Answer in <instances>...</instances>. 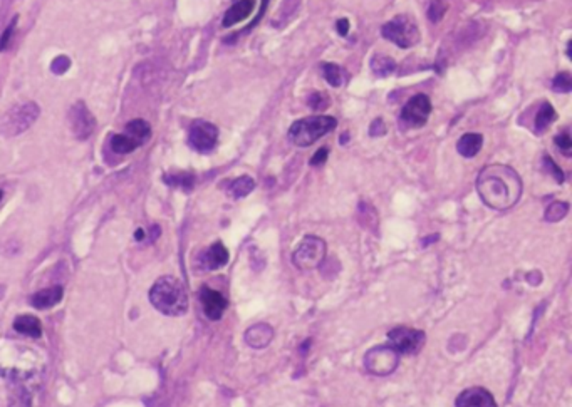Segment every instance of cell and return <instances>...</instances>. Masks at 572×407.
Here are the masks:
<instances>
[{
  "label": "cell",
  "mask_w": 572,
  "mask_h": 407,
  "mask_svg": "<svg viewBox=\"0 0 572 407\" xmlns=\"http://www.w3.org/2000/svg\"><path fill=\"white\" fill-rule=\"evenodd\" d=\"M477 193L488 208L505 212L521 200L522 179L510 166L488 164L477 178Z\"/></svg>",
  "instance_id": "6da1fadb"
},
{
  "label": "cell",
  "mask_w": 572,
  "mask_h": 407,
  "mask_svg": "<svg viewBox=\"0 0 572 407\" xmlns=\"http://www.w3.org/2000/svg\"><path fill=\"white\" fill-rule=\"evenodd\" d=\"M150 302L158 312L178 317L189 310V295L185 285L174 277H161L150 288Z\"/></svg>",
  "instance_id": "7a4b0ae2"
},
{
  "label": "cell",
  "mask_w": 572,
  "mask_h": 407,
  "mask_svg": "<svg viewBox=\"0 0 572 407\" xmlns=\"http://www.w3.org/2000/svg\"><path fill=\"white\" fill-rule=\"evenodd\" d=\"M338 121L333 116H312L295 121L289 129V139L299 148H307L322 136L336 129Z\"/></svg>",
  "instance_id": "3957f363"
},
{
  "label": "cell",
  "mask_w": 572,
  "mask_h": 407,
  "mask_svg": "<svg viewBox=\"0 0 572 407\" xmlns=\"http://www.w3.org/2000/svg\"><path fill=\"white\" fill-rule=\"evenodd\" d=\"M39 115H41V109L34 101L17 104V106L8 109L0 119V134L11 138V136L25 133L37 121Z\"/></svg>",
  "instance_id": "277c9868"
},
{
  "label": "cell",
  "mask_w": 572,
  "mask_h": 407,
  "mask_svg": "<svg viewBox=\"0 0 572 407\" xmlns=\"http://www.w3.org/2000/svg\"><path fill=\"white\" fill-rule=\"evenodd\" d=\"M381 36L401 49H409L420 42V30L417 22L405 14L396 15L395 19L386 22L381 27Z\"/></svg>",
  "instance_id": "5b68a950"
},
{
  "label": "cell",
  "mask_w": 572,
  "mask_h": 407,
  "mask_svg": "<svg viewBox=\"0 0 572 407\" xmlns=\"http://www.w3.org/2000/svg\"><path fill=\"white\" fill-rule=\"evenodd\" d=\"M327 253V245L322 238L316 235H307L300 240L294 253H292V261L299 270H316L322 265Z\"/></svg>",
  "instance_id": "8992f818"
},
{
  "label": "cell",
  "mask_w": 572,
  "mask_h": 407,
  "mask_svg": "<svg viewBox=\"0 0 572 407\" xmlns=\"http://www.w3.org/2000/svg\"><path fill=\"white\" fill-rule=\"evenodd\" d=\"M400 364V354L395 349L388 345H376L371 350H368L364 356V367L369 374L378 375V377H384L390 375L398 369Z\"/></svg>",
  "instance_id": "52a82bcc"
},
{
  "label": "cell",
  "mask_w": 572,
  "mask_h": 407,
  "mask_svg": "<svg viewBox=\"0 0 572 407\" xmlns=\"http://www.w3.org/2000/svg\"><path fill=\"white\" fill-rule=\"evenodd\" d=\"M388 342L400 356H414L425 345L426 335L423 330L412 329V327H395L388 334Z\"/></svg>",
  "instance_id": "ba28073f"
},
{
  "label": "cell",
  "mask_w": 572,
  "mask_h": 407,
  "mask_svg": "<svg viewBox=\"0 0 572 407\" xmlns=\"http://www.w3.org/2000/svg\"><path fill=\"white\" fill-rule=\"evenodd\" d=\"M218 141V128L212 122L196 119L190 126L189 143L195 151L198 153H210L217 146Z\"/></svg>",
  "instance_id": "9c48e42d"
},
{
  "label": "cell",
  "mask_w": 572,
  "mask_h": 407,
  "mask_svg": "<svg viewBox=\"0 0 572 407\" xmlns=\"http://www.w3.org/2000/svg\"><path fill=\"white\" fill-rule=\"evenodd\" d=\"M431 112V101L425 94H417L406 103L401 111V119L408 128H421L426 124Z\"/></svg>",
  "instance_id": "30bf717a"
},
{
  "label": "cell",
  "mask_w": 572,
  "mask_h": 407,
  "mask_svg": "<svg viewBox=\"0 0 572 407\" xmlns=\"http://www.w3.org/2000/svg\"><path fill=\"white\" fill-rule=\"evenodd\" d=\"M69 122H71V129L77 139L89 138L96 128V117L93 112L87 109L84 103H76L69 111Z\"/></svg>",
  "instance_id": "8fae6325"
},
{
  "label": "cell",
  "mask_w": 572,
  "mask_h": 407,
  "mask_svg": "<svg viewBox=\"0 0 572 407\" xmlns=\"http://www.w3.org/2000/svg\"><path fill=\"white\" fill-rule=\"evenodd\" d=\"M200 302H202L205 315L210 321H220L222 315L227 310V305H229V302L220 292L212 290L208 287H202V290H200Z\"/></svg>",
  "instance_id": "7c38bea8"
},
{
  "label": "cell",
  "mask_w": 572,
  "mask_h": 407,
  "mask_svg": "<svg viewBox=\"0 0 572 407\" xmlns=\"http://www.w3.org/2000/svg\"><path fill=\"white\" fill-rule=\"evenodd\" d=\"M457 407H495V399L487 389L470 387L460 392L455 401Z\"/></svg>",
  "instance_id": "4fadbf2b"
},
{
  "label": "cell",
  "mask_w": 572,
  "mask_h": 407,
  "mask_svg": "<svg viewBox=\"0 0 572 407\" xmlns=\"http://www.w3.org/2000/svg\"><path fill=\"white\" fill-rule=\"evenodd\" d=\"M243 337H246L247 345H250L252 349H265L272 342L274 329L269 323H255L250 329H247Z\"/></svg>",
  "instance_id": "5bb4252c"
},
{
  "label": "cell",
  "mask_w": 572,
  "mask_h": 407,
  "mask_svg": "<svg viewBox=\"0 0 572 407\" xmlns=\"http://www.w3.org/2000/svg\"><path fill=\"white\" fill-rule=\"evenodd\" d=\"M64 290L61 285H54L49 288H44V290H39L30 297V304L32 307H36L37 310H47L54 305H58L61 300H63Z\"/></svg>",
  "instance_id": "9a60e30c"
},
{
  "label": "cell",
  "mask_w": 572,
  "mask_h": 407,
  "mask_svg": "<svg viewBox=\"0 0 572 407\" xmlns=\"http://www.w3.org/2000/svg\"><path fill=\"white\" fill-rule=\"evenodd\" d=\"M254 7L255 0H239V2H235L234 6L225 12L222 25H224V27H232V25L240 24V22L246 20L247 17L254 12Z\"/></svg>",
  "instance_id": "2e32d148"
},
{
  "label": "cell",
  "mask_w": 572,
  "mask_h": 407,
  "mask_svg": "<svg viewBox=\"0 0 572 407\" xmlns=\"http://www.w3.org/2000/svg\"><path fill=\"white\" fill-rule=\"evenodd\" d=\"M229 250L222 242L213 243L207 252L203 253V266L207 270H218L229 264Z\"/></svg>",
  "instance_id": "e0dca14e"
},
{
  "label": "cell",
  "mask_w": 572,
  "mask_h": 407,
  "mask_svg": "<svg viewBox=\"0 0 572 407\" xmlns=\"http://www.w3.org/2000/svg\"><path fill=\"white\" fill-rule=\"evenodd\" d=\"M8 407H32V394L22 380H12L8 387Z\"/></svg>",
  "instance_id": "ac0fdd59"
},
{
  "label": "cell",
  "mask_w": 572,
  "mask_h": 407,
  "mask_svg": "<svg viewBox=\"0 0 572 407\" xmlns=\"http://www.w3.org/2000/svg\"><path fill=\"white\" fill-rule=\"evenodd\" d=\"M483 144V136L478 133H466L458 139L457 143V150L464 157H474L478 155V151L482 150Z\"/></svg>",
  "instance_id": "d6986e66"
},
{
  "label": "cell",
  "mask_w": 572,
  "mask_h": 407,
  "mask_svg": "<svg viewBox=\"0 0 572 407\" xmlns=\"http://www.w3.org/2000/svg\"><path fill=\"white\" fill-rule=\"evenodd\" d=\"M14 329L19 334L34 337V339H39L42 335V323L34 315H19L14 321Z\"/></svg>",
  "instance_id": "ffe728a7"
},
{
  "label": "cell",
  "mask_w": 572,
  "mask_h": 407,
  "mask_svg": "<svg viewBox=\"0 0 572 407\" xmlns=\"http://www.w3.org/2000/svg\"><path fill=\"white\" fill-rule=\"evenodd\" d=\"M369 67H371V72H373L374 77L383 79V77L391 76V74L396 71V63L391 58H388V56L376 54L373 59H371Z\"/></svg>",
  "instance_id": "44dd1931"
},
{
  "label": "cell",
  "mask_w": 572,
  "mask_h": 407,
  "mask_svg": "<svg viewBox=\"0 0 572 407\" xmlns=\"http://www.w3.org/2000/svg\"><path fill=\"white\" fill-rule=\"evenodd\" d=\"M255 190V181L254 178L250 176H240L237 179H234L229 186V195L235 200L246 198L247 195H250L252 191Z\"/></svg>",
  "instance_id": "7402d4cb"
},
{
  "label": "cell",
  "mask_w": 572,
  "mask_h": 407,
  "mask_svg": "<svg viewBox=\"0 0 572 407\" xmlns=\"http://www.w3.org/2000/svg\"><path fill=\"white\" fill-rule=\"evenodd\" d=\"M139 146H141V143L126 133L115 134L111 139V150L117 155H128V153H133Z\"/></svg>",
  "instance_id": "603a6c76"
},
{
  "label": "cell",
  "mask_w": 572,
  "mask_h": 407,
  "mask_svg": "<svg viewBox=\"0 0 572 407\" xmlns=\"http://www.w3.org/2000/svg\"><path fill=\"white\" fill-rule=\"evenodd\" d=\"M556 117H557L556 109H554L549 103H544L542 106H540L539 111H537V116H535V131H537V133H539V134L544 133V131L547 129L554 121H556Z\"/></svg>",
  "instance_id": "cb8c5ba5"
},
{
  "label": "cell",
  "mask_w": 572,
  "mask_h": 407,
  "mask_svg": "<svg viewBox=\"0 0 572 407\" xmlns=\"http://www.w3.org/2000/svg\"><path fill=\"white\" fill-rule=\"evenodd\" d=\"M125 133L143 144V143H145V139L150 138L151 128H150V124H148L145 119H133V121H129L128 124H126Z\"/></svg>",
  "instance_id": "d4e9b609"
},
{
  "label": "cell",
  "mask_w": 572,
  "mask_h": 407,
  "mask_svg": "<svg viewBox=\"0 0 572 407\" xmlns=\"http://www.w3.org/2000/svg\"><path fill=\"white\" fill-rule=\"evenodd\" d=\"M322 74H324V79L327 81V84H331L333 87H339L344 84V71L343 67L338 64H333V63H327V64H322Z\"/></svg>",
  "instance_id": "484cf974"
},
{
  "label": "cell",
  "mask_w": 572,
  "mask_h": 407,
  "mask_svg": "<svg viewBox=\"0 0 572 407\" xmlns=\"http://www.w3.org/2000/svg\"><path fill=\"white\" fill-rule=\"evenodd\" d=\"M163 179L167 185L173 186V188H182V190H185V191H190L195 185V176L191 173L167 174Z\"/></svg>",
  "instance_id": "4316f807"
},
{
  "label": "cell",
  "mask_w": 572,
  "mask_h": 407,
  "mask_svg": "<svg viewBox=\"0 0 572 407\" xmlns=\"http://www.w3.org/2000/svg\"><path fill=\"white\" fill-rule=\"evenodd\" d=\"M567 213H569V203H566V201H554L545 209L544 220L549 223H557L562 218H566Z\"/></svg>",
  "instance_id": "83f0119b"
},
{
  "label": "cell",
  "mask_w": 572,
  "mask_h": 407,
  "mask_svg": "<svg viewBox=\"0 0 572 407\" xmlns=\"http://www.w3.org/2000/svg\"><path fill=\"white\" fill-rule=\"evenodd\" d=\"M552 87H554V91H557V93H562V94L571 93V89H572V76H571L569 72H561V74H557V76L554 77Z\"/></svg>",
  "instance_id": "f1b7e54d"
},
{
  "label": "cell",
  "mask_w": 572,
  "mask_h": 407,
  "mask_svg": "<svg viewBox=\"0 0 572 407\" xmlns=\"http://www.w3.org/2000/svg\"><path fill=\"white\" fill-rule=\"evenodd\" d=\"M445 12H447V4L443 0H431L430 7H428V17L433 24H438L443 19Z\"/></svg>",
  "instance_id": "f546056e"
},
{
  "label": "cell",
  "mask_w": 572,
  "mask_h": 407,
  "mask_svg": "<svg viewBox=\"0 0 572 407\" xmlns=\"http://www.w3.org/2000/svg\"><path fill=\"white\" fill-rule=\"evenodd\" d=\"M542 163H544L545 172L551 173L557 183H564V173H562V169L559 168V166L556 164V161H554L551 156H544Z\"/></svg>",
  "instance_id": "4dcf8cb0"
},
{
  "label": "cell",
  "mask_w": 572,
  "mask_h": 407,
  "mask_svg": "<svg viewBox=\"0 0 572 407\" xmlns=\"http://www.w3.org/2000/svg\"><path fill=\"white\" fill-rule=\"evenodd\" d=\"M309 106H311L312 111H324L329 106V98L324 93H312L311 98H309Z\"/></svg>",
  "instance_id": "1f68e13d"
},
{
  "label": "cell",
  "mask_w": 572,
  "mask_h": 407,
  "mask_svg": "<svg viewBox=\"0 0 572 407\" xmlns=\"http://www.w3.org/2000/svg\"><path fill=\"white\" fill-rule=\"evenodd\" d=\"M556 144L559 146V150L564 153L566 156H571V151H572V139H571V134L564 131V133H561L559 136H556Z\"/></svg>",
  "instance_id": "d6a6232c"
},
{
  "label": "cell",
  "mask_w": 572,
  "mask_h": 407,
  "mask_svg": "<svg viewBox=\"0 0 572 407\" xmlns=\"http://www.w3.org/2000/svg\"><path fill=\"white\" fill-rule=\"evenodd\" d=\"M71 67V59L68 58V56H59V58H56L52 60V72L54 74H64L68 69Z\"/></svg>",
  "instance_id": "836d02e7"
},
{
  "label": "cell",
  "mask_w": 572,
  "mask_h": 407,
  "mask_svg": "<svg viewBox=\"0 0 572 407\" xmlns=\"http://www.w3.org/2000/svg\"><path fill=\"white\" fill-rule=\"evenodd\" d=\"M15 24H17V17H15V19H12L11 24H8V27L6 29V32H4V34H2V37H0V52H2V51H6L7 47H8V42H11L12 34H14Z\"/></svg>",
  "instance_id": "e575fe53"
},
{
  "label": "cell",
  "mask_w": 572,
  "mask_h": 407,
  "mask_svg": "<svg viewBox=\"0 0 572 407\" xmlns=\"http://www.w3.org/2000/svg\"><path fill=\"white\" fill-rule=\"evenodd\" d=\"M369 134L374 136V138H378V136H384L386 134V126H384V121L381 117H376L373 122H371L369 126Z\"/></svg>",
  "instance_id": "d590c367"
},
{
  "label": "cell",
  "mask_w": 572,
  "mask_h": 407,
  "mask_svg": "<svg viewBox=\"0 0 572 407\" xmlns=\"http://www.w3.org/2000/svg\"><path fill=\"white\" fill-rule=\"evenodd\" d=\"M327 156H329V150H327V148H321V150H317L316 155L311 157V166L324 164Z\"/></svg>",
  "instance_id": "8d00e7d4"
},
{
  "label": "cell",
  "mask_w": 572,
  "mask_h": 407,
  "mask_svg": "<svg viewBox=\"0 0 572 407\" xmlns=\"http://www.w3.org/2000/svg\"><path fill=\"white\" fill-rule=\"evenodd\" d=\"M269 2H270V0H262V6H260V12H259V14H257V17H255V19L250 22V25H248V27L246 29V32H247V30H252V29H254V27H255V25H257V24H259V20L262 19V17H264V14H265V11H267V6H269Z\"/></svg>",
  "instance_id": "74e56055"
},
{
  "label": "cell",
  "mask_w": 572,
  "mask_h": 407,
  "mask_svg": "<svg viewBox=\"0 0 572 407\" xmlns=\"http://www.w3.org/2000/svg\"><path fill=\"white\" fill-rule=\"evenodd\" d=\"M336 27H338V32L339 36H348L349 32V20L348 19H339L338 24H336Z\"/></svg>",
  "instance_id": "f35d334b"
},
{
  "label": "cell",
  "mask_w": 572,
  "mask_h": 407,
  "mask_svg": "<svg viewBox=\"0 0 572 407\" xmlns=\"http://www.w3.org/2000/svg\"><path fill=\"white\" fill-rule=\"evenodd\" d=\"M134 238H136V240H138V242H141V240H143V238H145V231H143L141 228H139V230H136V231H134Z\"/></svg>",
  "instance_id": "ab89813d"
},
{
  "label": "cell",
  "mask_w": 572,
  "mask_h": 407,
  "mask_svg": "<svg viewBox=\"0 0 572 407\" xmlns=\"http://www.w3.org/2000/svg\"><path fill=\"white\" fill-rule=\"evenodd\" d=\"M348 139H349V134H348V133H346V134H343V136H341V144L348 143Z\"/></svg>",
  "instance_id": "60d3db41"
},
{
  "label": "cell",
  "mask_w": 572,
  "mask_h": 407,
  "mask_svg": "<svg viewBox=\"0 0 572 407\" xmlns=\"http://www.w3.org/2000/svg\"><path fill=\"white\" fill-rule=\"evenodd\" d=\"M2 196H4V193H2V190H0V201H2Z\"/></svg>",
  "instance_id": "b9f144b4"
}]
</instances>
